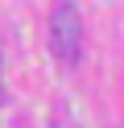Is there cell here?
Instances as JSON below:
<instances>
[{
  "label": "cell",
  "mask_w": 124,
  "mask_h": 128,
  "mask_svg": "<svg viewBox=\"0 0 124 128\" xmlns=\"http://www.w3.org/2000/svg\"><path fill=\"white\" fill-rule=\"evenodd\" d=\"M79 42H83V17L70 0H58L54 17H50V46H54L58 62L62 66H74L79 62Z\"/></svg>",
  "instance_id": "cell-1"
}]
</instances>
